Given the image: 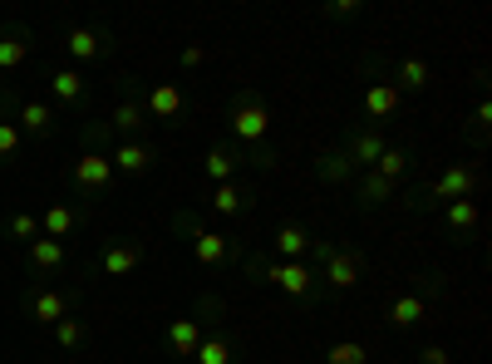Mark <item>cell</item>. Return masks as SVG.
Returning a JSON list of instances; mask_svg holds the SVG:
<instances>
[{"label": "cell", "instance_id": "e575fe53", "mask_svg": "<svg viewBox=\"0 0 492 364\" xmlns=\"http://www.w3.org/2000/svg\"><path fill=\"white\" fill-rule=\"evenodd\" d=\"M202 59H207V50H202V44H187V50H182V65H187V69H193V65H202Z\"/></svg>", "mask_w": 492, "mask_h": 364}, {"label": "cell", "instance_id": "836d02e7", "mask_svg": "<svg viewBox=\"0 0 492 364\" xmlns=\"http://www.w3.org/2000/svg\"><path fill=\"white\" fill-rule=\"evenodd\" d=\"M418 360H424V364H448V350H443V344H428Z\"/></svg>", "mask_w": 492, "mask_h": 364}, {"label": "cell", "instance_id": "6da1fadb", "mask_svg": "<svg viewBox=\"0 0 492 364\" xmlns=\"http://www.w3.org/2000/svg\"><path fill=\"white\" fill-rule=\"evenodd\" d=\"M69 178H75V187H84V193H104L108 182H114V162H108V153H79Z\"/></svg>", "mask_w": 492, "mask_h": 364}, {"label": "cell", "instance_id": "5b68a950", "mask_svg": "<svg viewBox=\"0 0 492 364\" xmlns=\"http://www.w3.org/2000/svg\"><path fill=\"white\" fill-rule=\"evenodd\" d=\"M153 158H158V153H153L148 143H139V138L118 143V148L108 153V162H114V172H148V168H153Z\"/></svg>", "mask_w": 492, "mask_h": 364}, {"label": "cell", "instance_id": "4fadbf2b", "mask_svg": "<svg viewBox=\"0 0 492 364\" xmlns=\"http://www.w3.org/2000/svg\"><path fill=\"white\" fill-rule=\"evenodd\" d=\"M276 251L286 261H306V251H311V236H306V226H281L276 232Z\"/></svg>", "mask_w": 492, "mask_h": 364}, {"label": "cell", "instance_id": "d590c367", "mask_svg": "<svg viewBox=\"0 0 492 364\" xmlns=\"http://www.w3.org/2000/svg\"><path fill=\"white\" fill-rule=\"evenodd\" d=\"M360 11V0H340V5H330V15H354Z\"/></svg>", "mask_w": 492, "mask_h": 364}, {"label": "cell", "instance_id": "8992f818", "mask_svg": "<svg viewBox=\"0 0 492 364\" xmlns=\"http://www.w3.org/2000/svg\"><path fill=\"white\" fill-rule=\"evenodd\" d=\"M69 315V296L65 290H40V296L30 300V320H40V325H60Z\"/></svg>", "mask_w": 492, "mask_h": 364}, {"label": "cell", "instance_id": "7a4b0ae2", "mask_svg": "<svg viewBox=\"0 0 492 364\" xmlns=\"http://www.w3.org/2000/svg\"><path fill=\"white\" fill-rule=\"evenodd\" d=\"M232 129H236V138H246V143H261V138H266V129H271V114H266V104L246 94L242 104L232 108Z\"/></svg>", "mask_w": 492, "mask_h": 364}, {"label": "cell", "instance_id": "277c9868", "mask_svg": "<svg viewBox=\"0 0 492 364\" xmlns=\"http://www.w3.org/2000/svg\"><path fill=\"white\" fill-rule=\"evenodd\" d=\"M472 187H478V172L463 168V162H453V168L443 172L439 182H433V197H443V202H458V197H472Z\"/></svg>", "mask_w": 492, "mask_h": 364}, {"label": "cell", "instance_id": "f1b7e54d", "mask_svg": "<svg viewBox=\"0 0 492 364\" xmlns=\"http://www.w3.org/2000/svg\"><path fill=\"white\" fill-rule=\"evenodd\" d=\"M54 340L65 344V350H75V344H79V340H84V325H79V320H75V315H65V320L54 325Z\"/></svg>", "mask_w": 492, "mask_h": 364}, {"label": "cell", "instance_id": "cb8c5ba5", "mask_svg": "<svg viewBox=\"0 0 492 364\" xmlns=\"http://www.w3.org/2000/svg\"><path fill=\"white\" fill-rule=\"evenodd\" d=\"M69 54H75V59H94L99 54V35L94 30H69Z\"/></svg>", "mask_w": 492, "mask_h": 364}, {"label": "cell", "instance_id": "484cf974", "mask_svg": "<svg viewBox=\"0 0 492 364\" xmlns=\"http://www.w3.org/2000/svg\"><path fill=\"white\" fill-rule=\"evenodd\" d=\"M364 360H369V350H364V344H354V340H340L330 354H325V364H364Z\"/></svg>", "mask_w": 492, "mask_h": 364}, {"label": "cell", "instance_id": "d6a6232c", "mask_svg": "<svg viewBox=\"0 0 492 364\" xmlns=\"http://www.w3.org/2000/svg\"><path fill=\"white\" fill-rule=\"evenodd\" d=\"M15 153H20V129L0 123V158H15Z\"/></svg>", "mask_w": 492, "mask_h": 364}, {"label": "cell", "instance_id": "9c48e42d", "mask_svg": "<svg viewBox=\"0 0 492 364\" xmlns=\"http://www.w3.org/2000/svg\"><path fill=\"white\" fill-rule=\"evenodd\" d=\"M193 251H197V261H202V266H222L232 247H226L222 232H193Z\"/></svg>", "mask_w": 492, "mask_h": 364}, {"label": "cell", "instance_id": "4dcf8cb0", "mask_svg": "<svg viewBox=\"0 0 492 364\" xmlns=\"http://www.w3.org/2000/svg\"><path fill=\"white\" fill-rule=\"evenodd\" d=\"M11 236H20V241H35V236H40V222H35L30 212H15V217H11Z\"/></svg>", "mask_w": 492, "mask_h": 364}, {"label": "cell", "instance_id": "2e32d148", "mask_svg": "<svg viewBox=\"0 0 492 364\" xmlns=\"http://www.w3.org/2000/svg\"><path fill=\"white\" fill-rule=\"evenodd\" d=\"M75 222H79V217L69 212V207H50V212H44V222H40V232L54 236V241H65V236L75 232Z\"/></svg>", "mask_w": 492, "mask_h": 364}, {"label": "cell", "instance_id": "d6986e66", "mask_svg": "<svg viewBox=\"0 0 492 364\" xmlns=\"http://www.w3.org/2000/svg\"><path fill=\"white\" fill-rule=\"evenodd\" d=\"M50 123H54V114H50L44 104H25V108H20V123H15V129H20V133H44Z\"/></svg>", "mask_w": 492, "mask_h": 364}, {"label": "cell", "instance_id": "f546056e", "mask_svg": "<svg viewBox=\"0 0 492 364\" xmlns=\"http://www.w3.org/2000/svg\"><path fill=\"white\" fill-rule=\"evenodd\" d=\"M399 79H404L409 89H424L428 84V65L424 59H404V65H399Z\"/></svg>", "mask_w": 492, "mask_h": 364}, {"label": "cell", "instance_id": "30bf717a", "mask_svg": "<svg viewBox=\"0 0 492 364\" xmlns=\"http://www.w3.org/2000/svg\"><path fill=\"white\" fill-rule=\"evenodd\" d=\"M168 344H172L178 354H197V344H202V330H197L193 315H182V320L168 325Z\"/></svg>", "mask_w": 492, "mask_h": 364}, {"label": "cell", "instance_id": "7c38bea8", "mask_svg": "<svg viewBox=\"0 0 492 364\" xmlns=\"http://www.w3.org/2000/svg\"><path fill=\"white\" fill-rule=\"evenodd\" d=\"M30 266H40V271L65 266V241H54V236H35V241H30Z\"/></svg>", "mask_w": 492, "mask_h": 364}, {"label": "cell", "instance_id": "ac0fdd59", "mask_svg": "<svg viewBox=\"0 0 492 364\" xmlns=\"http://www.w3.org/2000/svg\"><path fill=\"white\" fill-rule=\"evenodd\" d=\"M236 162H242V158H236V153H226V148H212V153H207V162H202V168H207V178H212V182H232Z\"/></svg>", "mask_w": 492, "mask_h": 364}, {"label": "cell", "instance_id": "3957f363", "mask_svg": "<svg viewBox=\"0 0 492 364\" xmlns=\"http://www.w3.org/2000/svg\"><path fill=\"white\" fill-rule=\"evenodd\" d=\"M261 276H266L271 286H281L286 296H311V281H315L306 261H266Z\"/></svg>", "mask_w": 492, "mask_h": 364}, {"label": "cell", "instance_id": "1f68e13d", "mask_svg": "<svg viewBox=\"0 0 492 364\" xmlns=\"http://www.w3.org/2000/svg\"><path fill=\"white\" fill-rule=\"evenodd\" d=\"M385 197H394V182H385L375 172V178H364V202H385Z\"/></svg>", "mask_w": 492, "mask_h": 364}, {"label": "cell", "instance_id": "5bb4252c", "mask_svg": "<svg viewBox=\"0 0 492 364\" xmlns=\"http://www.w3.org/2000/svg\"><path fill=\"white\" fill-rule=\"evenodd\" d=\"M428 315V305H424V296H399L394 305H389V320L399 325V330H404V325H418Z\"/></svg>", "mask_w": 492, "mask_h": 364}, {"label": "cell", "instance_id": "83f0119b", "mask_svg": "<svg viewBox=\"0 0 492 364\" xmlns=\"http://www.w3.org/2000/svg\"><path fill=\"white\" fill-rule=\"evenodd\" d=\"M212 207L222 217H232V212H242V193H236L232 182H217V193H212Z\"/></svg>", "mask_w": 492, "mask_h": 364}, {"label": "cell", "instance_id": "52a82bcc", "mask_svg": "<svg viewBox=\"0 0 492 364\" xmlns=\"http://www.w3.org/2000/svg\"><path fill=\"white\" fill-rule=\"evenodd\" d=\"M143 114H153V118H178V114H182V89H178V84H153Z\"/></svg>", "mask_w": 492, "mask_h": 364}, {"label": "cell", "instance_id": "e0dca14e", "mask_svg": "<svg viewBox=\"0 0 492 364\" xmlns=\"http://www.w3.org/2000/svg\"><path fill=\"white\" fill-rule=\"evenodd\" d=\"M30 59V40L20 35H0V69H20Z\"/></svg>", "mask_w": 492, "mask_h": 364}, {"label": "cell", "instance_id": "ffe728a7", "mask_svg": "<svg viewBox=\"0 0 492 364\" xmlns=\"http://www.w3.org/2000/svg\"><path fill=\"white\" fill-rule=\"evenodd\" d=\"M379 153H385V138H379V133H360V138L350 143V162H379Z\"/></svg>", "mask_w": 492, "mask_h": 364}, {"label": "cell", "instance_id": "7402d4cb", "mask_svg": "<svg viewBox=\"0 0 492 364\" xmlns=\"http://www.w3.org/2000/svg\"><path fill=\"white\" fill-rule=\"evenodd\" d=\"M50 89H54V99H65V104H75V99L84 94V79H79L75 69H60V75L50 79Z\"/></svg>", "mask_w": 492, "mask_h": 364}, {"label": "cell", "instance_id": "9a60e30c", "mask_svg": "<svg viewBox=\"0 0 492 364\" xmlns=\"http://www.w3.org/2000/svg\"><path fill=\"white\" fill-rule=\"evenodd\" d=\"M364 108H369L375 118H389L399 108V89L394 84H375L369 94H364Z\"/></svg>", "mask_w": 492, "mask_h": 364}, {"label": "cell", "instance_id": "603a6c76", "mask_svg": "<svg viewBox=\"0 0 492 364\" xmlns=\"http://www.w3.org/2000/svg\"><path fill=\"white\" fill-rule=\"evenodd\" d=\"M448 226H458V232L478 226V202H472V197H458V202H448Z\"/></svg>", "mask_w": 492, "mask_h": 364}, {"label": "cell", "instance_id": "d4e9b609", "mask_svg": "<svg viewBox=\"0 0 492 364\" xmlns=\"http://www.w3.org/2000/svg\"><path fill=\"white\" fill-rule=\"evenodd\" d=\"M193 360L197 364H232V344H226V340H202Z\"/></svg>", "mask_w": 492, "mask_h": 364}, {"label": "cell", "instance_id": "44dd1931", "mask_svg": "<svg viewBox=\"0 0 492 364\" xmlns=\"http://www.w3.org/2000/svg\"><path fill=\"white\" fill-rule=\"evenodd\" d=\"M108 123H114V129H123V133H139L143 123H148V114H143V104H118Z\"/></svg>", "mask_w": 492, "mask_h": 364}, {"label": "cell", "instance_id": "4316f807", "mask_svg": "<svg viewBox=\"0 0 492 364\" xmlns=\"http://www.w3.org/2000/svg\"><path fill=\"white\" fill-rule=\"evenodd\" d=\"M404 168H409V158H404V153H399V148H385V153H379V162H375V172H379V178H385V182H394Z\"/></svg>", "mask_w": 492, "mask_h": 364}, {"label": "cell", "instance_id": "ba28073f", "mask_svg": "<svg viewBox=\"0 0 492 364\" xmlns=\"http://www.w3.org/2000/svg\"><path fill=\"white\" fill-rule=\"evenodd\" d=\"M143 261V247H133V241H123V247H104V257H99V266L108 271V276H129V271H139Z\"/></svg>", "mask_w": 492, "mask_h": 364}, {"label": "cell", "instance_id": "8fae6325", "mask_svg": "<svg viewBox=\"0 0 492 364\" xmlns=\"http://www.w3.org/2000/svg\"><path fill=\"white\" fill-rule=\"evenodd\" d=\"M325 281H330V286H340V290H350L354 281H360V261L330 251V257H325Z\"/></svg>", "mask_w": 492, "mask_h": 364}]
</instances>
